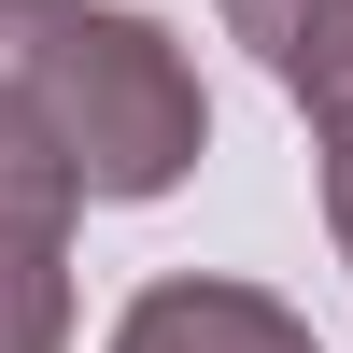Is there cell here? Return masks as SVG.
<instances>
[{
    "mask_svg": "<svg viewBox=\"0 0 353 353\" xmlns=\"http://www.w3.org/2000/svg\"><path fill=\"white\" fill-rule=\"evenodd\" d=\"M99 353H325L297 325V311L269 297V283H212V269H170V283H141L128 311H113V339Z\"/></svg>",
    "mask_w": 353,
    "mask_h": 353,
    "instance_id": "obj_4",
    "label": "cell"
},
{
    "mask_svg": "<svg viewBox=\"0 0 353 353\" xmlns=\"http://www.w3.org/2000/svg\"><path fill=\"white\" fill-rule=\"evenodd\" d=\"M71 212H85V170L0 85V353H71Z\"/></svg>",
    "mask_w": 353,
    "mask_h": 353,
    "instance_id": "obj_2",
    "label": "cell"
},
{
    "mask_svg": "<svg viewBox=\"0 0 353 353\" xmlns=\"http://www.w3.org/2000/svg\"><path fill=\"white\" fill-rule=\"evenodd\" d=\"M0 85L57 128L85 198H170L212 156V99L184 43L128 0H0Z\"/></svg>",
    "mask_w": 353,
    "mask_h": 353,
    "instance_id": "obj_1",
    "label": "cell"
},
{
    "mask_svg": "<svg viewBox=\"0 0 353 353\" xmlns=\"http://www.w3.org/2000/svg\"><path fill=\"white\" fill-rule=\"evenodd\" d=\"M254 43V71L311 113V170H325V241L353 269V0H212Z\"/></svg>",
    "mask_w": 353,
    "mask_h": 353,
    "instance_id": "obj_3",
    "label": "cell"
}]
</instances>
